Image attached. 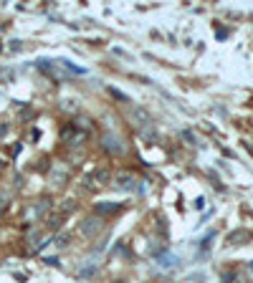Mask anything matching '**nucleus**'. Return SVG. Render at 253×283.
Wrapping results in <instances>:
<instances>
[{"label":"nucleus","instance_id":"nucleus-1","mask_svg":"<svg viewBox=\"0 0 253 283\" xmlns=\"http://www.w3.org/2000/svg\"><path fill=\"white\" fill-rule=\"evenodd\" d=\"M114 187L124 190V192H137L139 190V179L132 172H117V175H114Z\"/></svg>","mask_w":253,"mask_h":283},{"label":"nucleus","instance_id":"nucleus-2","mask_svg":"<svg viewBox=\"0 0 253 283\" xmlns=\"http://www.w3.org/2000/svg\"><path fill=\"white\" fill-rule=\"evenodd\" d=\"M111 179V175H109V170H99V172H94L91 177L86 179V185L91 187V190H96V187H104L107 182Z\"/></svg>","mask_w":253,"mask_h":283},{"label":"nucleus","instance_id":"nucleus-3","mask_svg":"<svg viewBox=\"0 0 253 283\" xmlns=\"http://www.w3.org/2000/svg\"><path fill=\"white\" fill-rule=\"evenodd\" d=\"M101 142H104V149H107L109 154H122V152H124L122 139H119V137H114V134H107Z\"/></svg>","mask_w":253,"mask_h":283},{"label":"nucleus","instance_id":"nucleus-4","mask_svg":"<svg viewBox=\"0 0 253 283\" xmlns=\"http://www.w3.org/2000/svg\"><path fill=\"white\" fill-rule=\"evenodd\" d=\"M101 230V220L99 217H89V220H84V225H81V233L84 235H94V233H99Z\"/></svg>","mask_w":253,"mask_h":283},{"label":"nucleus","instance_id":"nucleus-5","mask_svg":"<svg viewBox=\"0 0 253 283\" xmlns=\"http://www.w3.org/2000/svg\"><path fill=\"white\" fill-rule=\"evenodd\" d=\"M111 212H119V205H114V202H99L96 205V215H111Z\"/></svg>","mask_w":253,"mask_h":283},{"label":"nucleus","instance_id":"nucleus-6","mask_svg":"<svg viewBox=\"0 0 253 283\" xmlns=\"http://www.w3.org/2000/svg\"><path fill=\"white\" fill-rule=\"evenodd\" d=\"M48 208H51V202H48V200H41L38 205H33V208L28 210V215H31V217H33V215H41V212H46Z\"/></svg>","mask_w":253,"mask_h":283},{"label":"nucleus","instance_id":"nucleus-7","mask_svg":"<svg viewBox=\"0 0 253 283\" xmlns=\"http://www.w3.org/2000/svg\"><path fill=\"white\" fill-rule=\"evenodd\" d=\"M46 223H48L46 228H51V230H58V228H61V223H63V212H58V215H51Z\"/></svg>","mask_w":253,"mask_h":283},{"label":"nucleus","instance_id":"nucleus-8","mask_svg":"<svg viewBox=\"0 0 253 283\" xmlns=\"http://www.w3.org/2000/svg\"><path fill=\"white\" fill-rule=\"evenodd\" d=\"M246 240H251V233H233L231 238H228V246H233V243H246Z\"/></svg>","mask_w":253,"mask_h":283},{"label":"nucleus","instance_id":"nucleus-9","mask_svg":"<svg viewBox=\"0 0 253 283\" xmlns=\"http://www.w3.org/2000/svg\"><path fill=\"white\" fill-rule=\"evenodd\" d=\"M69 246V235H56L54 238V248H66Z\"/></svg>","mask_w":253,"mask_h":283},{"label":"nucleus","instance_id":"nucleus-10","mask_svg":"<svg viewBox=\"0 0 253 283\" xmlns=\"http://www.w3.org/2000/svg\"><path fill=\"white\" fill-rule=\"evenodd\" d=\"M3 212H5V197L0 195V215H3Z\"/></svg>","mask_w":253,"mask_h":283}]
</instances>
